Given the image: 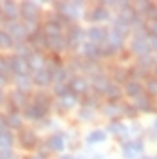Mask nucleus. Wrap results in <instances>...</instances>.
I'll return each instance as SVG.
<instances>
[{
    "mask_svg": "<svg viewBox=\"0 0 157 159\" xmlns=\"http://www.w3.org/2000/svg\"><path fill=\"white\" fill-rule=\"evenodd\" d=\"M123 110L127 112V116H130V118L136 116V109H132V107H123Z\"/></svg>",
    "mask_w": 157,
    "mask_h": 159,
    "instance_id": "41",
    "label": "nucleus"
},
{
    "mask_svg": "<svg viewBox=\"0 0 157 159\" xmlns=\"http://www.w3.org/2000/svg\"><path fill=\"white\" fill-rule=\"evenodd\" d=\"M20 143H22L24 148H33V147H36L38 138L33 130H22L20 132Z\"/></svg>",
    "mask_w": 157,
    "mask_h": 159,
    "instance_id": "11",
    "label": "nucleus"
},
{
    "mask_svg": "<svg viewBox=\"0 0 157 159\" xmlns=\"http://www.w3.org/2000/svg\"><path fill=\"white\" fill-rule=\"evenodd\" d=\"M79 118L81 119H92V112L88 109H83L81 112H79Z\"/></svg>",
    "mask_w": 157,
    "mask_h": 159,
    "instance_id": "39",
    "label": "nucleus"
},
{
    "mask_svg": "<svg viewBox=\"0 0 157 159\" xmlns=\"http://www.w3.org/2000/svg\"><path fill=\"white\" fill-rule=\"evenodd\" d=\"M92 83H94V89L99 90V92H107L108 85H110V81H108L103 74H99V76H94V80H92Z\"/></svg>",
    "mask_w": 157,
    "mask_h": 159,
    "instance_id": "19",
    "label": "nucleus"
},
{
    "mask_svg": "<svg viewBox=\"0 0 157 159\" xmlns=\"http://www.w3.org/2000/svg\"><path fill=\"white\" fill-rule=\"evenodd\" d=\"M150 31H152V34L157 36V20H152V25H150Z\"/></svg>",
    "mask_w": 157,
    "mask_h": 159,
    "instance_id": "42",
    "label": "nucleus"
},
{
    "mask_svg": "<svg viewBox=\"0 0 157 159\" xmlns=\"http://www.w3.org/2000/svg\"><path fill=\"white\" fill-rule=\"evenodd\" d=\"M139 63H141V65L146 69V67H150V65L154 63V60L150 58V56H141V58H139Z\"/></svg>",
    "mask_w": 157,
    "mask_h": 159,
    "instance_id": "37",
    "label": "nucleus"
},
{
    "mask_svg": "<svg viewBox=\"0 0 157 159\" xmlns=\"http://www.w3.org/2000/svg\"><path fill=\"white\" fill-rule=\"evenodd\" d=\"M81 51H83V56L87 60H98L103 56V52L99 49V45L96 43H92V42H87V43H83L81 45Z\"/></svg>",
    "mask_w": 157,
    "mask_h": 159,
    "instance_id": "9",
    "label": "nucleus"
},
{
    "mask_svg": "<svg viewBox=\"0 0 157 159\" xmlns=\"http://www.w3.org/2000/svg\"><path fill=\"white\" fill-rule=\"evenodd\" d=\"M0 7H2V15L9 22H16L18 15H22V11L18 9V4H15V2H2Z\"/></svg>",
    "mask_w": 157,
    "mask_h": 159,
    "instance_id": "7",
    "label": "nucleus"
},
{
    "mask_svg": "<svg viewBox=\"0 0 157 159\" xmlns=\"http://www.w3.org/2000/svg\"><path fill=\"white\" fill-rule=\"evenodd\" d=\"M33 81H34L36 85H40V87H45V85H49L51 81H52V74H51V70H47V69L34 70Z\"/></svg>",
    "mask_w": 157,
    "mask_h": 159,
    "instance_id": "10",
    "label": "nucleus"
},
{
    "mask_svg": "<svg viewBox=\"0 0 157 159\" xmlns=\"http://www.w3.org/2000/svg\"><path fill=\"white\" fill-rule=\"evenodd\" d=\"M67 74H69V72H67L65 69H58V70L52 72V80H54L56 83H63V80L67 78Z\"/></svg>",
    "mask_w": 157,
    "mask_h": 159,
    "instance_id": "31",
    "label": "nucleus"
},
{
    "mask_svg": "<svg viewBox=\"0 0 157 159\" xmlns=\"http://www.w3.org/2000/svg\"><path fill=\"white\" fill-rule=\"evenodd\" d=\"M107 139V132H103V130H94V132H90L87 136V143L88 145H96V143H103Z\"/></svg>",
    "mask_w": 157,
    "mask_h": 159,
    "instance_id": "18",
    "label": "nucleus"
},
{
    "mask_svg": "<svg viewBox=\"0 0 157 159\" xmlns=\"http://www.w3.org/2000/svg\"><path fill=\"white\" fill-rule=\"evenodd\" d=\"M29 61L25 58H22V56H13L9 60V69L16 74V76H24V74H27V70H29Z\"/></svg>",
    "mask_w": 157,
    "mask_h": 159,
    "instance_id": "4",
    "label": "nucleus"
},
{
    "mask_svg": "<svg viewBox=\"0 0 157 159\" xmlns=\"http://www.w3.org/2000/svg\"><path fill=\"white\" fill-rule=\"evenodd\" d=\"M69 89H70V92L72 94H85L87 92V89H88V83H87V80H83V78H72L70 80V83H69Z\"/></svg>",
    "mask_w": 157,
    "mask_h": 159,
    "instance_id": "12",
    "label": "nucleus"
},
{
    "mask_svg": "<svg viewBox=\"0 0 157 159\" xmlns=\"http://www.w3.org/2000/svg\"><path fill=\"white\" fill-rule=\"evenodd\" d=\"M7 129H9V125H7V119L0 116V132H2V130H7Z\"/></svg>",
    "mask_w": 157,
    "mask_h": 159,
    "instance_id": "40",
    "label": "nucleus"
},
{
    "mask_svg": "<svg viewBox=\"0 0 157 159\" xmlns=\"http://www.w3.org/2000/svg\"><path fill=\"white\" fill-rule=\"evenodd\" d=\"M2 101H4V92L0 90V103H2Z\"/></svg>",
    "mask_w": 157,
    "mask_h": 159,
    "instance_id": "46",
    "label": "nucleus"
},
{
    "mask_svg": "<svg viewBox=\"0 0 157 159\" xmlns=\"http://www.w3.org/2000/svg\"><path fill=\"white\" fill-rule=\"evenodd\" d=\"M29 159H47L45 156H42V154H38V156H33V157H29Z\"/></svg>",
    "mask_w": 157,
    "mask_h": 159,
    "instance_id": "44",
    "label": "nucleus"
},
{
    "mask_svg": "<svg viewBox=\"0 0 157 159\" xmlns=\"http://www.w3.org/2000/svg\"><path fill=\"white\" fill-rule=\"evenodd\" d=\"M0 20H2V11H0Z\"/></svg>",
    "mask_w": 157,
    "mask_h": 159,
    "instance_id": "51",
    "label": "nucleus"
},
{
    "mask_svg": "<svg viewBox=\"0 0 157 159\" xmlns=\"http://www.w3.org/2000/svg\"><path fill=\"white\" fill-rule=\"evenodd\" d=\"M136 107L139 110H152V101L146 96H139V98H136Z\"/></svg>",
    "mask_w": 157,
    "mask_h": 159,
    "instance_id": "27",
    "label": "nucleus"
},
{
    "mask_svg": "<svg viewBox=\"0 0 157 159\" xmlns=\"http://www.w3.org/2000/svg\"><path fill=\"white\" fill-rule=\"evenodd\" d=\"M47 47L52 51H61L67 47V38H63L61 34L56 36H47Z\"/></svg>",
    "mask_w": 157,
    "mask_h": 159,
    "instance_id": "13",
    "label": "nucleus"
},
{
    "mask_svg": "<svg viewBox=\"0 0 157 159\" xmlns=\"http://www.w3.org/2000/svg\"><path fill=\"white\" fill-rule=\"evenodd\" d=\"M49 148L51 150H56V152H61L65 148V143H63V138L61 136H52L49 139Z\"/></svg>",
    "mask_w": 157,
    "mask_h": 159,
    "instance_id": "21",
    "label": "nucleus"
},
{
    "mask_svg": "<svg viewBox=\"0 0 157 159\" xmlns=\"http://www.w3.org/2000/svg\"><path fill=\"white\" fill-rule=\"evenodd\" d=\"M27 61H29V65H31L34 70L43 69V67H42V65H43V58H42V54H36V52H34V54H33V56L27 60Z\"/></svg>",
    "mask_w": 157,
    "mask_h": 159,
    "instance_id": "28",
    "label": "nucleus"
},
{
    "mask_svg": "<svg viewBox=\"0 0 157 159\" xmlns=\"http://www.w3.org/2000/svg\"><path fill=\"white\" fill-rule=\"evenodd\" d=\"M15 45V40L11 38V34L7 31L0 29V47H13Z\"/></svg>",
    "mask_w": 157,
    "mask_h": 159,
    "instance_id": "23",
    "label": "nucleus"
},
{
    "mask_svg": "<svg viewBox=\"0 0 157 159\" xmlns=\"http://www.w3.org/2000/svg\"><path fill=\"white\" fill-rule=\"evenodd\" d=\"M143 159H157V157H143Z\"/></svg>",
    "mask_w": 157,
    "mask_h": 159,
    "instance_id": "49",
    "label": "nucleus"
},
{
    "mask_svg": "<svg viewBox=\"0 0 157 159\" xmlns=\"http://www.w3.org/2000/svg\"><path fill=\"white\" fill-rule=\"evenodd\" d=\"M145 145L141 141H128V143H123V156L125 159H136L143 152Z\"/></svg>",
    "mask_w": 157,
    "mask_h": 159,
    "instance_id": "5",
    "label": "nucleus"
},
{
    "mask_svg": "<svg viewBox=\"0 0 157 159\" xmlns=\"http://www.w3.org/2000/svg\"><path fill=\"white\" fill-rule=\"evenodd\" d=\"M4 83H6V76H4V74H0V87H2Z\"/></svg>",
    "mask_w": 157,
    "mask_h": 159,
    "instance_id": "45",
    "label": "nucleus"
},
{
    "mask_svg": "<svg viewBox=\"0 0 157 159\" xmlns=\"http://www.w3.org/2000/svg\"><path fill=\"white\" fill-rule=\"evenodd\" d=\"M108 11L103 9V7H96V9L92 11V20L94 22H103V20H108Z\"/></svg>",
    "mask_w": 157,
    "mask_h": 159,
    "instance_id": "25",
    "label": "nucleus"
},
{
    "mask_svg": "<svg viewBox=\"0 0 157 159\" xmlns=\"http://www.w3.org/2000/svg\"><path fill=\"white\" fill-rule=\"evenodd\" d=\"M88 40L92 42V43H96V45H99V43H105L108 40V31L105 29V27H90L87 33Z\"/></svg>",
    "mask_w": 157,
    "mask_h": 159,
    "instance_id": "6",
    "label": "nucleus"
},
{
    "mask_svg": "<svg viewBox=\"0 0 157 159\" xmlns=\"http://www.w3.org/2000/svg\"><path fill=\"white\" fill-rule=\"evenodd\" d=\"M7 125L11 129H22V118H20L16 112H9L7 116Z\"/></svg>",
    "mask_w": 157,
    "mask_h": 159,
    "instance_id": "26",
    "label": "nucleus"
},
{
    "mask_svg": "<svg viewBox=\"0 0 157 159\" xmlns=\"http://www.w3.org/2000/svg\"><path fill=\"white\" fill-rule=\"evenodd\" d=\"M61 22L60 20H49L47 24H45V27L43 31L47 33V36H56V34H61Z\"/></svg>",
    "mask_w": 157,
    "mask_h": 159,
    "instance_id": "15",
    "label": "nucleus"
},
{
    "mask_svg": "<svg viewBox=\"0 0 157 159\" xmlns=\"http://www.w3.org/2000/svg\"><path fill=\"white\" fill-rule=\"evenodd\" d=\"M128 76H130V72H127V70H123V69H118L114 72V78L118 80V81H127Z\"/></svg>",
    "mask_w": 157,
    "mask_h": 159,
    "instance_id": "34",
    "label": "nucleus"
},
{
    "mask_svg": "<svg viewBox=\"0 0 157 159\" xmlns=\"http://www.w3.org/2000/svg\"><path fill=\"white\" fill-rule=\"evenodd\" d=\"M74 103H76L74 94H67V96L61 98V105H63V109H70V107H74Z\"/></svg>",
    "mask_w": 157,
    "mask_h": 159,
    "instance_id": "32",
    "label": "nucleus"
},
{
    "mask_svg": "<svg viewBox=\"0 0 157 159\" xmlns=\"http://www.w3.org/2000/svg\"><path fill=\"white\" fill-rule=\"evenodd\" d=\"M125 92H127V96H130V98H139L141 92H143V87H141L139 81H127Z\"/></svg>",
    "mask_w": 157,
    "mask_h": 159,
    "instance_id": "16",
    "label": "nucleus"
},
{
    "mask_svg": "<svg viewBox=\"0 0 157 159\" xmlns=\"http://www.w3.org/2000/svg\"><path fill=\"white\" fill-rule=\"evenodd\" d=\"M11 145H13V134H11V130H2L0 132V148L9 150Z\"/></svg>",
    "mask_w": 157,
    "mask_h": 159,
    "instance_id": "17",
    "label": "nucleus"
},
{
    "mask_svg": "<svg viewBox=\"0 0 157 159\" xmlns=\"http://www.w3.org/2000/svg\"><path fill=\"white\" fill-rule=\"evenodd\" d=\"M61 159H74V157H70V156H65V157H61Z\"/></svg>",
    "mask_w": 157,
    "mask_h": 159,
    "instance_id": "48",
    "label": "nucleus"
},
{
    "mask_svg": "<svg viewBox=\"0 0 157 159\" xmlns=\"http://www.w3.org/2000/svg\"><path fill=\"white\" fill-rule=\"evenodd\" d=\"M83 38H85V31L74 25L69 29V36H67V42H69L70 47H78V45H83Z\"/></svg>",
    "mask_w": 157,
    "mask_h": 159,
    "instance_id": "8",
    "label": "nucleus"
},
{
    "mask_svg": "<svg viewBox=\"0 0 157 159\" xmlns=\"http://www.w3.org/2000/svg\"><path fill=\"white\" fill-rule=\"evenodd\" d=\"M9 61H6V60L0 56V74H6V72H9Z\"/></svg>",
    "mask_w": 157,
    "mask_h": 159,
    "instance_id": "36",
    "label": "nucleus"
},
{
    "mask_svg": "<svg viewBox=\"0 0 157 159\" xmlns=\"http://www.w3.org/2000/svg\"><path fill=\"white\" fill-rule=\"evenodd\" d=\"M154 129H155V132H157V119H155V123H154Z\"/></svg>",
    "mask_w": 157,
    "mask_h": 159,
    "instance_id": "47",
    "label": "nucleus"
},
{
    "mask_svg": "<svg viewBox=\"0 0 157 159\" xmlns=\"http://www.w3.org/2000/svg\"><path fill=\"white\" fill-rule=\"evenodd\" d=\"M69 85L67 83H56L54 85V94L56 96H60V98H63V96H67L69 94Z\"/></svg>",
    "mask_w": 157,
    "mask_h": 159,
    "instance_id": "30",
    "label": "nucleus"
},
{
    "mask_svg": "<svg viewBox=\"0 0 157 159\" xmlns=\"http://www.w3.org/2000/svg\"><path fill=\"white\" fill-rule=\"evenodd\" d=\"M105 94L110 98V103H112V101H118V99L121 98V90H119V87L118 85H112V83L108 85V89H107Z\"/></svg>",
    "mask_w": 157,
    "mask_h": 159,
    "instance_id": "24",
    "label": "nucleus"
},
{
    "mask_svg": "<svg viewBox=\"0 0 157 159\" xmlns=\"http://www.w3.org/2000/svg\"><path fill=\"white\" fill-rule=\"evenodd\" d=\"M31 83H33V78H29L27 74H24V76H16V85H18V90H25L31 87Z\"/></svg>",
    "mask_w": 157,
    "mask_h": 159,
    "instance_id": "22",
    "label": "nucleus"
},
{
    "mask_svg": "<svg viewBox=\"0 0 157 159\" xmlns=\"http://www.w3.org/2000/svg\"><path fill=\"white\" fill-rule=\"evenodd\" d=\"M103 114H105V116H118L119 114V107L112 105V103H108L107 107H103Z\"/></svg>",
    "mask_w": 157,
    "mask_h": 159,
    "instance_id": "33",
    "label": "nucleus"
},
{
    "mask_svg": "<svg viewBox=\"0 0 157 159\" xmlns=\"http://www.w3.org/2000/svg\"><path fill=\"white\" fill-rule=\"evenodd\" d=\"M43 116H45V109L38 107L36 103H34V105H29V107H25V118L27 119H42Z\"/></svg>",
    "mask_w": 157,
    "mask_h": 159,
    "instance_id": "14",
    "label": "nucleus"
},
{
    "mask_svg": "<svg viewBox=\"0 0 157 159\" xmlns=\"http://www.w3.org/2000/svg\"><path fill=\"white\" fill-rule=\"evenodd\" d=\"M146 89L152 96H157V80H148L146 83Z\"/></svg>",
    "mask_w": 157,
    "mask_h": 159,
    "instance_id": "35",
    "label": "nucleus"
},
{
    "mask_svg": "<svg viewBox=\"0 0 157 159\" xmlns=\"http://www.w3.org/2000/svg\"><path fill=\"white\" fill-rule=\"evenodd\" d=\"M7 33L11 34L13 40H25L29 38V29L27 24H20V22H7Z\"/></svg>",
    "mask_w": 157,
    "mask_h": 159,
    "instance_id": "1",
    "label": "nucleus"
},
{
    "mask_svg": "<svg viewBox=\"0 0 157 159\" xmlns=\"http://www.w3.org/2000/svg\"><path fill=\"white\" fill-rule=\"evenodd\" d=\"M150 45H152V49H157V36L150 38Z\"/></svg>",
    "mask_w": 157,
    "mask_h": 159,
    "instance_id": "43",
    "label": "nucleus"
},
{
    "mask_svg": "<svg viewBox=\"0 0 157 159\" xmlns=\"http://www.w3.org/2000/svg\"><path fill=\"white\" fill-rule=\"evenodd\" d=\"M0 159H15V156H13V152L9 150H0Z\"/></svg>",
    "mask_w": 157,
    "mask_h": 159,
    "instance_id": "38",
    "label": "nucleus"
},
{
    "mask_svg": "<svg viewBox=\"0 0 157 159\" xmlns=\"http://www.w3.org/2000/svg\"><path fill=\"white\" fill-rule=\"evenodd\" d=\"M22 16L25 18V24H36L38 22V4L34 2H24L22 4Z\"/></svg>",
    "mask_w": 157,
    "mask_h": 159,
    "instance_id": "3",
    "label": "nucleus"
},
{
    "mask_svg": "<svg viewBox=\"0 0 157 159\" xmlns=\"http://www.w3.org/2000/svg\"><path fill=\"white\" fill-rule=\"evenodd\" d=\"M108 132H112V134H127V127L123 123H119V121H112L108 125Z\"/></svg>",
    "mask_w": 157,
    "mask_h": 159,
    "instance_id": "29",
    "label": "nucleus"
},
{
    "mask_svg": "<svg viewBox=\"0 0 157 159\" xmlns=\"http://www.w3.org/2000/svg\"><path fill=\"white\" fill-rule=\"evenodd\" d=\"M155 76H157V65H155Z\"/></svg>",
    "mask_w": 157,
    "mask_h": 159,
    "instance_id": "50",
    "label": "nucleus"
},
{
    "mask_svg": "<svg viewBox=\"0 0 157 159\" xmlns=\"http://www.w3.org/2000/svg\"><path fill=\"white\" fill-rule=\"evenodd\" d=\"M152 49V45H150V42H148L141 33H137L136 36H134V42H132V51L137 54L139 58L141 56H148V52Z\"/></svg>",
    "mask_w": 157,
    "mask_h": 159,
    "instance_id": "2",
    "label": "nucleus"
},
{
    "mask_svg": "<svg viewBox=\"0 0 157 159\" xmlns=\"http://www.w3.org/2000/svg\"><path fill=\"white\" fill-rule=\"evenodd\" d=\"M11 101L15 107H25V92L24 90H15L11 94Z\"/></svg>",
    "mask_w": 157,
    "mask_h": 159,
    "instance_id": "20",
    "label": "nucleus"
}]
</instances>
